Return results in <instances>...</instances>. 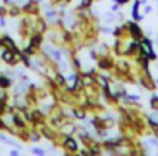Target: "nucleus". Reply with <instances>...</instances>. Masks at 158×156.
Masks as SVG:
<instances>
[{
  "instance_id": "obj_1",
  "label": "nucleus",
  "mask_w": 158,
  "mask_h": 156,
  "mask_svg": "<svg viewBox=\"0 0 158 156\" xmlns=\"http://www.w3.org/2000/svg\"><path fill=\"white\" fill-rule=\"evenodd\" d=\"M61 148L65 149L66 153L73 154V153H78V149H80V142H78V139H77L73 134H63Z\"/></svg>"
},
{
  "instance_id": "obj_2",
  "label": "nucleus",
  "mask_w": 158,
  "mask_h": 156,
  "mask_svg": "<svg viewBox=\"0 0 158 156\" xmlns=\"http://www.w3.org/2000/svg\"><path fill=\"white\" fill-rule=\"evenodd\" d=\"M114 63H116V60H112L110 54H100L97 58V70L110 71V70H114Z\"/></svg>"
},
{
  "instance_id": "obj_3",
  "label": "nucleus",
  "mask_w": 158,
  "mask_h": 156,
  "mask_svg": "<svg viewBox=\"0 0 158 156\" xmlns=\"http://www.w3.org/2000/svg\"><path fill=\"white\" fill-rule=\"evenodd\" d=\"M126 27H127V36L129 37H134V39H138V41H141L144 37L143 29L139 27V24H138L136 20H127Z\"/></svg>"
},
{
  "instance_id": "obj_4",
  "label": "nucleus",
  "mask_w": 158,
  "mask_h": 156,
  "mask_svg": "<svg viewBox=\"0 0 158 156\" xmlns=\"http://www.w3.org/2000/svg\"><path fill=\"white\" fill-rule=\"evenodd\" d=\"M139 49H141V44L134 37H131L124 43V56H136L139 53Z\"/></svg>"
},
{
  "instance_id": "obj_5",
  "label": "nucleus",
  "mask_w": 158,
  "mask_h": 156,
  "mask_svg": "<svg viewBox=\"0 0 158 156\" xmlns=\"http://www.w3.org/2000/svg\"><path fill=\"white\" fill-rule=\"evenodd\" d=\"M22 12L38 15V14H39V2H36V0H27V2L22 5Z\"/></svg>"
},
{
  "instance_id": "obj_6",
  "label": "nucleus",
  "mask_w": 158,
  "mask_h": 156,
  "mask_svg": "<svg viewBox=\"0 0 158 156\" xmlns=\"http://www.w3.org/2000/svg\"><path fill=\"white\" fill-rule=\"evenodd\" d=\"M0 60H2V63L12 66V64H14V49L2 47V51H0Z\"/></svg>"
},
{
  "instance_id": "obj_7",
  "label": "nucleus",
  "mask_w": 158,
  "mask_h": 156,
  "mask_svg": "<svg viewBox=\"0 0 158 156\" xmlns=\"http://www.w3.org/2000/svg\"><path fill=\"white\" fill-rule=\"evenodd\" d=\"M139 5H141V0H134L133 9H131V15H133V20H136V22H139V20L143 19V15L139 14Z\"/></svg>"
},
{
  "instance_id": "obj_8",
  "label": "nucleus",
  "mask_w": 158,
  "mask_h": 156,
  "mask_svg": "<svg viewBox=\"0 0 158 156\" xmlns=\"http://www.w3.org/2000/svg\"><path fill=\"white\" fill-rule=\"evenodd\" d=\"M12 85V78H9L7 75H0V90H10Z\"/></svg>"
},
{
  "instance_id": "obj_9",
  "label": "nucleus",
  "mask_w": 158,
  "mask_h": 156,
  "mask_svg": "<svg viewBox=\"0 0 158 156\" xmlns=\"http://www.w3.org/2000/svg\"><path fill=\"white\" fill-rule=\"evenodd\" d=\"M72 114H73V117L78 119V121L87 119V110H85V107H72Z\"/></svg>"
},
{
  "instance_id": "obj_10",
  "label": "nucleus",
  "mask_w": 158,
  "mask_h": 156,
  "mask_svg": "<svg viewBox=\"0 0 158 156\" xmlns=\"http://www.w3.org/2000/svg\"><path fill=\"white\" fill-rule=\"evenodd\" d=\"M36 32H39V34H44L46 31H48V24H46V20L43 19V17H38L36 19Z\"/></svg>"
},
{
  "instance_id": "obj_11",
  "label": "nucleus",
  "mask_w": 158,
  "mask_h": 156,
  "mask_svg": "<svg viewBox=\"0 0 158 156\" xmlns=\"http://www.w3.org/2000/svg\"><path fill=\"white\" fill-rule=\"evenodd\" d=\"M2 39H4V47H9V49H19V47L15 46L14 39H12L9 34H4V36H2Z\"/></svg>"
},
{
  "instance_id": "obj_12",
  "label": "nucleus",
  "mask_w": 158,
  "mask_h": 156,
  "mask_svg": "<svg viewBox=\"0 0 158 156\" xmlns=\"http://www.w3.org/2000/svg\"><path fill=\"white\" fill-rule=\"evenodd\" d=\"M139 44H141V49L148 51V53H153V43H151L148 37H143V39L139 41Z\"/></svg>"
},
{
  "instance_id": "obj_13",
  "label": "nucleus",
  "mask_w": 158,
  "mask_h": 156,
  "mask_svg": "<svg viewBox=\"0 0 158 156\" xmlns=\"http://www.w3.org/2000/svg\"><path fill=\"white\" fill-rule=\"evenodd\" d=\"M150 107L153 109L155 112H158V95H156V93L151 95V98H150Z\"/></svg>"
},
{
  "instance_id": "obj_14",
  "label": "nucleus",
  "mask_w": 158,
  "mask_h": 156,
  "mask_svg": "<svg viewBox=\"0 0 158 156\" xmlns=\"http://www.w3.org/2000/svg\"><path fill=\"white\" fill-rule=\"evenodd\" d=\"M92 3H94V0H82L78 9H90V7H92Z\"/></svg>"
},
{
  "instance_id": "obj_15",
  "label": "nucleus",
  "mask_w": 158,
  "mask_h": 156,
  "mask_svg": "<svg viewBox=\"0 0 158 156\" xmlns=\"http://www.w3.org/2000/svg\"><path fill=\"white\" fill-rule=\"evenodd\" d=\"M32 153H34V154H44V149H41V148H32Z\"/></svg>"
},
{
  "instance_id": "obj_16",
  "label": "nucleus",
  "mask_w": 158,
  "mask_h": 156,
  "mask_svg": "<svg viewBox=\"0 0 158 156\" xmlns=\"http://www.w3.org/2000/svg\"><path fill=\"white\" fill-rule=\"evenodd\" d=\"M112 2H116V3H119V5H126V3H129L131 0H112Z\"/></svg>"
},
{
  "instance_id": "obj_17",
  "label": "nucleus",
  "mask_w": 158,
  "mask_h": 156,
  "mask_svg": "<svg viewBox=\"0 0 158 156\" xmlns=\"http://www.w3.org/2000/svg\"><path fill=\"white\" fill-rule=\"evenodd\" d=\"M151 12V7H144V14H150Z\"/></svg>"
},
{
  "instance_id": "obj_18",
  "label": "nucleus",
  "mask_w": 158,
  "mask_h": 156,
  "mask_svg": "<svg viewBox=\"0 0 158 156\" xmlns=\"http://www.w3.org/2000/svg\"><path fill=\"white\" fill-rule=\"evenodd\" d=\"M155 81H156V85H158V78H156V80H155Z\"/></svg>"
}]
</instances>
